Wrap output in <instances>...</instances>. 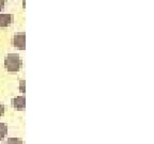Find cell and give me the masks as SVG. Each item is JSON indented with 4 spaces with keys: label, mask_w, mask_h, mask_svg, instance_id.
I'll return each mask as SVG.
<instances>
[{
    "label": "cell",
    "mask_w": 154,
    "mask_h": 144,
    "mask_svg": "<svg viewBox=\"0 0 154 144\" xmlns=\"http://www.w3.org/2000/svg\"><path fill=\"white\" fill-rule=\"evenodd\" d=\"M13 15L12 14H0V27L5 28L13 22Z\"/></svg>",
    "instance_id": "4"
},
{
    "label": "cell",
    "mask_w": 154,
    "mask_h": 144,
    "mask_svg": "<svg viewBox=\"0 0 154 144\" xmlns=\"http://www.w3.org/2000/svg\"><path fill=\"white\" fill-rule=\"evenodd\" d=\"M12 104V107L17 110H22V109H25L26 107V97L25 96H17V97H14L11 101Z\"/></svg>",
    "instance_id": "3"
},
{
    "label": "cell",
    "mask_w": 154,
    "mask_h": 144,
    "mask_svg": "<svg viewBox=\"0 0 154 144\" xmlns=\"http://www.w3.org/2000/svg\"><path fill=\"white\" fill-rule=\"evenodd\" d=\"M5 2H7V0H0V11L3 10V8H5Z\"/></svg>",
    "instance_id": "9"
},
{
    "label": "cell",
    "mask_w": 154,
    "mask_h": 144,
    "mask_svg": "<svg viewBox=\"0 0 154 144\" xmlns=\"http://www.w3.org/2000/svg\"><path fill=\"white\" fill-rule=\"evenodd\" d=\"M25 84H26V81H25V80H20V81H19V91L22 92V93H25V92H26Z\"/></svg>",
    "instance_id": "7"
},
{
    "label": "cell",
    "mask_w": 154,
    "mask_h": 144,
    "mask_svg": "<svg viewBox=\"0 0 154 144\" xmlns=\"http://www.w3.org/2000/svg\"><path fill=\"white\" fill-rule=\"evenodd\" d=\"M5 144H23V140L20 138H9Z\"/></svg>",
    "instance_id": "6"
},
{
    "label": "cell",
    "mask_w": 154,
    "mask_h": 144,
    "mask_svg": "<svg viewBox=\"0 0 154 144\" xmlns=\"http://www.w3.org/2000/svg\"><path fill=\"white\" fill-rule=\"evenodd\" d=\"M13 46L20 50H25L26 49V34L24 32H19V33H15L13 36Z\"/></svg>",
    "instance_id": "2"
},
{
    "label": "cell",
    "mask_w": 154,
    "mask_h": 144,
    "mask_svg": "<svg viewBox=\"0 0 154 144\" xmlns=\"http://www.w3.org/2000/svg\"><path fill=\"white\" fill-rule=\"evenodd\" d=\"M5 106L2 105V104H0V116H2L3 114H5Z\"/></svg>",
    "instance_id": "8"
},
{
    "label": "cell",
    "mask_w": 154,
    "mask_h": 144,
    "mask_svg": "<svg viewBox=\"0 0 154 144\" xmlns=\"http://www.w3.org/2000/svg\"><path fill=\"white\" fill-rule=\"evenodd\" d=\"M5 67L10 73H16L22 68V59L17 53H9L5 59Z\"/></svg>",
    "instance_id": "1"
},
{
    "label": "cell",
    "mask_w": 154,
    "mask_h": 144,
    "mask_svg": "<svg viewBox=\"0 0 154 144\" xmlns=\"http://www.w3.org/2000/svg\"><path fill=\"white\" fill-rule=\"evenodd\" d=\"M8 134V126L5 123H0V140H3Z\"/></svg>",
    "instance_id": "5"
}]
</instances>
